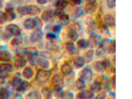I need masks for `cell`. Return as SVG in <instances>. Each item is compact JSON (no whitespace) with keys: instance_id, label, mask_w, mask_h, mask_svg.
Returning a JSON list of instances; mask_svg holds the SVG:
<instances>
[{"instance_id":"cell-1","label":"cell","mask_w":132,"mask_h":99,"mask_svg":"<svg viewBox=\"0 0 132 99\" xmlns=\"http://www.w3.org/2000/svg\"><path fill=\"white\" fill-rule=\"evenodd\" d=\"M21 29L17 25L10 24L6 27L5 35L6 38H10L12 36L17 37L21 34Z\"/></svg>"},{"instance_id":"cell-2","label":"cell","mask_w":132,"mask_h":99,"mask_svg":"<svg viewBox=\"0 0 132 99\" xmlns=\"http://www.w3.org/2000/svg\"><path fill=\"white\" fill-rule=\"evenodd\" d=\"M52 73L50 70L45 69H40L38 71L36 76L35 80L39 83L46 82L51 77Z\"/></svg>"},{"instance_id":"cell-3","label":"cell","mask_w":132,"mask_h":99,"mask_svg":"<svg viewBox=\"0 0 132 99\" xmlns=\"http://www.w3.org/2000/svg\"><path fill=\"white\" fill-rule=\"evenodd\" d=\"M80 78L86 82H90L93 79V72L90 68L86 67L80 72Z\"/></svg>"},{"instance_id":"cell-4","label":"cell","mask_w":132,"mask_h":99,"mask_svg":"<svg viewBox=\"0 0 132 99\" xmlns=\"http://www.w3.org/2000/svg\"><path fill=\"white\" fill-rule=\"evenodd\" d=\"M44 33L41 28H36L30 35V41L32 43H36L41 41L43 38Z\"/></svg>"},{"instance_id":"cell-5","label":"cell","mask_w":132,"mask_h":99,"mask_svg":"<svg viewBox=\"0 0 132 99\" xmlns=\"http://www.w3.org/2000/svg\"><path fill=\"white\" fill-rule=\"evenodd\" d=\"M109 64V62L108 60L97 61L94 64V68L98 72H103L106 70Z\"/></svg>"},{"instance_id":"cell-6","label":"cell","mask_w":132,"mask_h":99,"mask_svg":"<svg viewBox=\"0 0 132 99\" xmlns=\"http://www.w3.org/2000/svg\"><path fill=\"white\" fill-rule=\"evenodd\" d=\"M95 97V94L92 91H82L76 95V98L78 99H91Z\"/></svg>"},{"instance_id":"cell-7","label":"cell","mask_w":132,"mask_h":99,"mask_svg":"<svg viewBox=\"0 0 132 99\" xmlns=\"http://www.w3.org/2000/svg\"><path fill=\"white\" fill-rule=\"evenodd\" d=\"M54 10L53 9H48L44 11L41 15V18L45 22H48L54 18Z\"/></svg>"},{"instance_id":"cell-8","label":"cell","mask_w":132,"mask_h":99,"mask_svg":"<svg viewBox=\"0 0 132 99\" xmlns=\"http://www.w3.org/2000/svg\"><path fill=\"white\" fill-rule=\"evenodd\" d=\"M24 28L27 30H32L37 28V19L36 18L26 19L23 22Z\"/></svg>"},{"instance_id":"cell-9","label":"cell","mask_w":132,"mask_h":99,"mask_svg":"<svg viewBox=\"0 0 132 99\" xmlns=\"http://www.w3.org/2000/svg\"><path fill=\"white\" fill-rule=\"evenodd\" d=\"M5 15L6 16V22H10L15 18V14L14 12L13 7L12 6L8 5L5 9Z\"/></svg>"},{"instance_id":"cell-10","label":"cell","mask_w":132,"mask_h":99,"mask_svg":"<svg viewBox=\"0 0 132 99\" xmlns=\"http://www.w3.org/2000/svg\"><path fill=\"white\" fill-rule=\"evenodd\" d=\"M17 12L19 14L22 15H31L32 12L31 5L19 6L17 8Z\"/></svg>"},{"instance_id":"cell-11","label":"cell","mask_w":132,"mask_h":99,"mask_svg":"<svg viewBox=\"0 0 132 99\" xmlns=\"http://www.w3.org/2000/svg\"><path fill=\"white\" fill-rule=\"evenodd\" d=\"M24 53L26 55L31 58L36 57L39 54V51L38 49L33 47H29L24 49Z\"/></svg>"},{"instance_id":"cell-12","label":"cell","mask_w":132,"mask_h":99,"mask_svg":"<svg viewBox=\"0 0 132 99\" xmlns=\"http://www.w3.org/2000/svg\"><path fill=\"white\" fill-rule=\"evenodd\" d=\"M31 86V85L28 82L22 80L15 89L18 92H24L29 90Z\"/></svg>"},{"instance_id":"cell-13","label":"cell","mask_w":132,"mask_h":99,"mask_svg":"<svg viewBox=\"0 0 132 99\" xmlns=\"http://www.w3.org/2000/svg\"><path fill=\"white\" fill-rule=\"evenodd\" d=\"M65 48L68 53L71 55L76 54L78 52V50L74 44L72 42H67L65 44Z\"/></svg>"},{"instance_id":"cell-14","label":"cell","mask_w":132,"mask_h":99,"mask_svg":"<svg viewBox=\"0 0 132 99\" xmlns=\"http://www.w3.org/2000/svg\"><path fill=\"white\" fill-rule=\"evenodd\" d=\"M13 67L10 64L2 63L0 64V74H6L12 72Z\"/></svg>"},{"instance_id":"cell-15","label":"cell","mask_w":132,"mask_h":99,"mask_svg":"<svg viewBox=\"0 0 132 99\" xmlns=\"http://www.w3.org/2000/svg\"><path fill=\"white\" fill-rule=\"evenodd\" d=\"M27 64V61L24 57L18 56L16 57L14 61V65L16 68H22Z\"/></svg>"},{"instance_id":"cell-16","label":"cell","mask_w":132,"mask_h":99,"mask_svg":"<svg viewBox=\"0 0 132 99\" xmlns=\"http://www.w3.org/2000/svg\"><path fill=\"white\" fill-rule=\"evenodd\" d=\"M22 75L25 79L29 80L33 77L34 75V71L31 68L29 67H26L23 70Z\"/></svg>"},{"instance_id":"cell-17","label":"cell","mask_w":132,"mask_h":99,"mask_svg":"<svg viewBox=\"0 0 132 99\" xmlns=\"http://www.w3.org/2000/svg\"><path fill=\"white\" fill-rule=\"evenodd\" d=\"M105 23L109 27H113L115 25V19L110 14H105L103 17Z\"/></svg>"},{"instance_id":"cell-18","label":"cell","mask_w":132,"mask_h":99,"mask_svg":"<svg viewBox=\"0 0 132 99\" xmlns=\"http://www.w3.org/2000/svg\"><path fill=\"white\" fill-rule=\"evenodd\" d=\"M36 62L37 64L41 68L44 69H46L50 67V63L45 58H38L37 59Z\"/></svg>"},{"instance_id":"cell-19","label":"cell","mask_w":132,"mask_h":99,"mask_svg":"<svg viewBox=\"0 0 132 99\" xmlns=\"http://www.w3.org/2000/svg\"><path fill=\"white\" fill-rule=\"evenodd\" d=\"M85 62L84 58L81 56H77L73 61V64L75 68H81L84 67Z\"/></svg>"},{"instance_id":"cell-20","label":"cell","mask_w":132,"mask_h":99,"mask_svg":"<svg viewBox=\"0 0 132 99\" xmlns=\"http://www.w3.org/2000/svg\"><path fill=\"white\" fill-rule=\"evenodd\" d=\"M97 9L96 3H87L85 6V11L88 14H92L96 11Z\"/></svg>"},{"instance_id":"cell-21","label":"cell","mask_w":132,"mask_h":99,"mask_svg":"<svg viewBox=\"0 0 132 99\" xmlns=\"http://www.w3.org/2000/svg\"><path fill=\"white\" fill-rule=\"evenodd\" d=\"M94 56V51L93 49L88 51L84 55V60L85 62L87 63H90L92 62Z\"/></svg>"},{"instance_id":"cell-22","label":"cell","mask_w":132,"mask_h":99,"mask_svg":"<svg viewBox=\"0 0 132 99\" xmlns=\"http://www.w3.org/2000/svg\"><path fill=\"white\" fill-rule=\"evenodd\" d=\"M46 48L50 51L57 52L60 51V47L53 41H50L47 42L46 44Z\"/></svg>"},{"instance_id":"cell-23","label":"cell","mask_w":132,"mask_h":99,"mask_svg":"<svg viewBox=\"0 0 132 99\" xmlns=\"http://www.w3.org/2000/svg\"><path fill=\"white\" fill-rule=\"evenodd\" d=\"M41 94L45 99H51L52 97V91L50 88L44 87L41 91Z\"/></svg>"},{"instance_id":"cell-24","label":"cell","mask_w":132,"mask_h":99,"mask_svg":"<svg viewBox=\"0 0 132 99\" xmlns=\"http://www.w3.org/2000/svg\"><path fill=\"white\" fill-rule=\"evenodd\" d=\"M61 71L64 75L67 76L71 74L72 72V68L68 64L64 63L62 65L61 67Z\"/></svg>"},{"instance_id":"cell-25","label":"cell","mask_w":132,"mask_h":99,"mask_svg":"<svg viewBox=\"0 0 132 99\" xmlns=\"http://www.w3.org/2000/svg\"><path fill=\"white\" fill-rule=\"evenodd\" d=\"M102 89V84L97 81L94 82L90 86V91L94 93H98L101 91Z\"/></svg>"},{"instance_id":"cell-26","label":"cell","mask_w":132,"mask_h":99,"mask_svg":"<svg viewBox=\"0 0 132 99\" xmlns=\"http://www.w3.org/2000/svg\"><path fill=\"white\" fill-rule=\"evenodd\" d=\"M68 5V2L66 0H57L55 3L56 9L63 10Z\"/></svg>"},{"instance_id":"cell-27","label":"cell","mask_w":132,"mask_h":99,"mask_svg":"<svg viewBox=\"0 0 132 99\" xmlns=\"http://www.w3.org/2000/svg\"><path fill=\"white\" fill-rule=\"evenodd\" d=\"M67 37L72 42H75L78 39L79 35L76 30L71 29L68 32Z\"/></svg>"},{"instance_id":"cell-28","label":"cell","mask_w":132,"mask_h":99,"mask_svg":"<svg viewBox=\"0 0 132 99\" xmlns=\"http://www.w3.org/2000/svg\"><path fill=\"white\" fill-rule=\"evenodd\" d=\"M52 82L54 84V85H59L63 86L64 85L63 79L62 77L59 74H56L54 75L52 79Z\"/></svg>"},{"instance_id":"cell-29","label":"cell","mask_w":132,"mask_h":99,"mask_svg":"<svg viewBox=\"0 0 132 99\" xmlns=\"http://www.w3.org/2000/svg\"><path fill=\"white\" fill-rule=\"evenodd\" d=\"M11 59V56L6 51H0V61L3 62H8Z\"/></svg>"},{"instance_id":"cell-30","label":"cell","mask_w":132,"mask_h":99,"mask_svg":"<svg viewBox=\"0 0 132 99\" xmlns=\"http://www.w3.org/2000/svg\"><path fill=\"white\" fill-rule=\"evenodd\" d=\"M61 24L62 25H67L69 22V16L68 14L65 13L62 14L59 16Z\"/></svg>"},{"instance_id":"cell-31","label":"cell","mask_w":132,"mask_h":99,"mask_svg":"<svg viewBox=\"0 0 132 99\" xmlns=\"http://www.w3.org/2000/svg\"><path fill=\"white\" fill-rule=\"evenodd\" d=\"M77 46L80 49H86L89 46V41L86 39H81L77 43Z\"/></svg>"},{"instance_id":"cell-32","label":"cell","mask_w":132,"mask_h":99,"mask_svg":"<svg viewBox=\"0 0 132 99\" xmlns=\"http://www.w3.org/2000/svg\"><path fill=\"white\" fill-rule=\"evenodd\" d=\"M28 99H42V95L38 91H33L27 95Z\"/></svg>"},{"instance_id":"cell-33","label":"cell","mask_w":132,"mask_h":99,"mask_svg":"<svg viewBox=\"0 0 132 99\" xmlns=\"http://www.w3.org/2000/svg\"><path fill=\"white\" fill-rule=\"evenodd\" d=\"M75 86L79 90H83L86 87V82L82 78H79L75 82Z\"/></svg>"},{"instance_id":"cell-34","label":"cell","mask_w":132,"mask_h":99,"mask_svg":"<svg viewBox=\"0 0 132 99\" xmlns=\"http://www.w3.org/2000/svg\"><path fill=\"white\" fill-rule=\"evenodd\" d=\"M22 80L21 78H19L18 76H15V77H14L12 78V79H11V80L10 81V83L12 87L16 88L19 84V83L22 81Z\"/></svg>"},{"instance_id":"cell-35","label":"cell","mask_w":132,"mask_h":99,"mask_svg":"<svg viewBox=\"0 0 132 99\" xmlns=\"http://www.w3.org/2000/svg\"><path fill=\"white\" fill-rule=\"evenodd\" d=\"M9 97V94L8 92L4 88L0 89V99H8Z\"/></svg>"},{"instance_id":"cell-36","label":"cell","mask_w":132,"mask_h":99,"mask_svg":"<svg viewBox=\"0 0 132 99\" xmlns=\"http://www.w3.org/2000/svg\"><path fill=\"white\" fill-rule=\"evenodd\" d=\"M18 36L15 37L12 39L11 41V44L12 46H18L21 44L22 42V39L21 37H18Z\"/></svg>"},{"instance_id":"cell-37","label":"cell","mask_w":132,"mask_h":99,"mask_svg":"<svg viewBox=\"0 0 132 99\" xmlns=\"http://www.w3.org/2000/svg\"><path fill=\"white\" fill-rule=\"evenodd\" d=\"M87 23L89 28V29H94L95 26V22L93 19H90V18H88L87 19Z\"/></svg>"},{"instance_id":"cell-38","label":"cell","mask_w":132,"mask_h":99,"mask_svg":"<svg viewBox=\"0 0 132 99\" xmlns=\"http://www.w3.org/2000/svg\"><path fill=\"white\" fill-rule=\"evenodd\" d=\"M46 37L47 39L50 40V41H54L56 39V35L52 32H48L47 34Z\"/></svg>"},{"instance_id":"cell-39","label":"cell","mask_w":132,"mask_h":99,"mask_svg":"<svg viewBox=\"0 0 132 99\" xmlns=\"http://www.w3.org/2000/svg\"><path fill=\"white\" fill-rule=\"evenodd\" d=\"M62 29L61 25H54L52 27V31L55 33H59Z\"/></svg>"},{"instance_id":"cell-40","label":"cell","mask_w":132,"mask_h":99,"mask_svg":"<svg viewBox=\"0 0 132 99\" xmlns=\"http://www.w3.org/2000/svg\"><path fill=\"white\" fill-rule=\"evenodd\" d=\"M106 4L109 9H113L116 6V0H106Z\"/></svg>"},{"instance_id":"cell-41","label":"cell","mask_w":132,"mask_h":99,"mask_svg":"<svg viewBox=\"0 0 132 99\" xmlns=\"http://www.w3.org/2000/svg\"><path fill=\"white\" fill-rule=\"evenodd\" d=\"M6 22V16L5 12H0V24H3Z\"/></svg>"},{"instance_id":"cell-42","label":"cell","mask_w":132,"mask_h":99,"mask_svg":"<svg viewBox=\"0 0 132 99\" xmlns=\"http://www.w3.org/2000/svg\"><path fill=\"white\" fill-rule=\"evenodd\" d=\"M107 96V94L105 91H102L101 93H98L96 97V99H105Z\"/></svg>"},{"instance_id":"cell-43","label":"cell","mask_w":132,"mask_h":99,"mask_svg":"<svg viewBox=\"0 0 132 99\" xmlns=\"http://www.w3.org/2000/svg\"><path fill=\"white\" fill-rule=\"evenodd\" d=\"M41 55L45 59H51L52 57V55L48 52L43 51L41 52Z\"/></svg>"},{"instance_id":"cell-44","label":"cell","mask_w":132,"mask_h":99,"mask_svg":"<svg viewBox=\"0 0 132 99\" xmlns=\"http://www.w3.org/2000/svg\"><path fill=\"white\" fill-rule=\"evenodd\" d=\"M69 2L72 6H75L80 5L82 3V0H69Z\"/></svg>"},{"instance_id":"cell-45","label":"cell","mask_w":132,"mask_h":99,"mask_svg":"<svg viewBox=\"0 0 132 99\" xmlns=\"http://www.w3.org/2000/svg\"><path fill=\"white\" fill-rule=\"evenodd\" d=\"M65 99H73V94L70 91H66L64 92V98Z\"/></svg>"},{"instance_id":"cell-46","label":"cell","mask_w":132,"mask_h":99,"mask_svg":"<svg viewBox=\"0 0 132 99\" xmlns=\"http://www.w3.org/2000/svg\"><path fill=\"white\" fill-rule=\"evenodd\" d=\"M83 14V12L80 9H77L76 10V11H75V12L74 13V16H75V18L77 19L79 17H80V16L82 15V14Z\"/></svg>"},{"instance_id":"cell-47","label":"cell","mask_w":132,"mask_h":99,"mask_svg":"<svg viewBox=\"0 0 132 99\" xmlns=\"http://www.w3.org/2000/svg\"><path fill=\"white\" fill-rule=\"evenodd\" d=\"M48 0H36V2L40 5H45L47 3Z\"/></svg>"},{"instance_id":"cell-48","label":"cell","mask_w":132,"mask_h":99,"mask_svg":"<svg viewBox=\"0 0 132 99\" xmlns=\"http://www.w3.org/2000/svg\"><path fill=\"white\" fill-rule=\"evenodd\" d=\"M112 85L114 87V89H115V87H116V76L114 74L113 76L112 77Z\"/></svg>"},{"instance_id":"cell-49","label":"cell","mask_w":132,"mask_h":99,"mask_svg":"<svg viewBox=\"0 0 132 99\" xmlns=\"http://www.w3.org/2000/svg\"><path fill=\"white\" fill-rule=\"evenodd\" d=\"M87 3H95L96 2V0H86Z\"/></svg>"},{"instance_id":"cell-50","label":"cell","mask_w":132,"mask_h":99,"mask_svg":"<svg viewBox=\"0 0 132 99\" xmlns=\"http://www.w3.org/2000/svg\"><path fill=\"white\" fill-rule=\"evenodd\" d=\"M112 61H113V62L114 65H115V56H114V58L112 60Z\"/></svg>"},{"instance_id":"cell-51","label":"cell","mask_w":132,"mask_h":99,"mask_svg":"<svg viewBox=\"0 0 132 99\" xmlns=\"http://www.w3.org/2000/svg\"><path fill=\"white\" fill-rule=\"evenodd\" d=\"M2 1L0 0V7H2Z\"/></svg>"}]
</instances>
